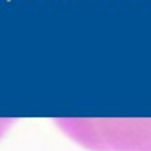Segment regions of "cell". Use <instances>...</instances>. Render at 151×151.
Masks as SVG:
<instances>
[]
</instances>
